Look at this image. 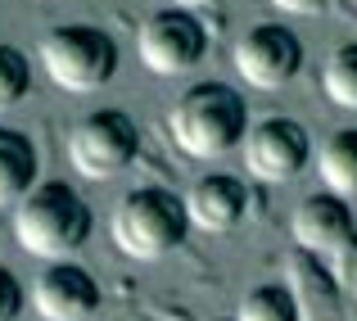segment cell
Masks as SVG:
<instances>
[{"label":"cell","instance_id":"obj_1","mask_svg":"<svg viewBox=\"0 0 357 321\" xmlns=\"http://www.w3.org/2000/svg\"><path fill=\"white\" fill-rule=\"evenodd\" d=\"M14 240L23 253L45 262H68L91 240V209L73 186L41 181L18 200L14 209Z\"/></svg>","mask_w":357,"mask_h":321},{"label":"cell","instance_id":"obj_2","mask_svg":"<svg viewBox=\"0 0 357 321\" xmlns=\"http://www.w3.org/2000/svg\"><path fill=\"white\" fill-rule=\"evenodd\" d=\"M167 131H172L176 149L190 158H222L236 149L249 131V109L236 87L222 82H195L176 96L167 109Z\"/></svg>","mask_w":357,"mask_h":321},{"label":"cell","instance_id":"obj_3","mask_svg":"<svg viewBox=\"0 0 357 321\" xmlns=\"http://www.w3.org/2000/svg\"><path fill=\"white\" fill-rule=\"evenodd\" d=\"M185 231H190L185 200H176L163 186H145V191L122 195L114 209V244L136 262L167 258L185 240Z\"/></svg>","mask_w":357,"mask_h":321},{"label":"cell","instance_id":"obj_4","mask_svg":"<svg viewBox=\"0 0 357 321\" xmlns=\"http://www.w3.org/2000/svg\"><path fill=\"white\" fill-rule=\"evenodd\" d=\"M41 68L54 87L86 96V91H100L118 73V45L114 36H105L100 27H86V23L50 27L41 36Z\"/></svg>","mask_w":357,"mask_h":321},{"label":"cell","instance_id":"obj_5","mask_svg":"<svg viewBox=\"0 0 357 321\" xmlns=\"http://www.w3.org/2000/svg\"><path fill=\"white\" fill-rule=\"evenodd\" d=\"M136 149H140V131L122 109H96L68 131V158L91 181H109V177L127 172Z\"/></svg>","mask_w":357,"mask_h":321},{"label":"cell","instance_id":"obj_6","mask_svg":"<svg viewBox=\"0 0 357 321\" xmlns=\"http://www.w3.org/2000/svg\"><path fill=\"white\" fill-rule=\"evenodd\" d=\"M136 50L140 64L158 77H181V73L199 68L204 54H208V32L195 14L185 9H158L140 23L136 32Z\"/></svg>","mask_w":357,"mask_h":321},{"label":"cell","instance_id":"obj_7","mask_svg":"<svg viewBox=\"0 0 357 321\" xmlns=\"http://www.w3.org/2000/svg\"><path fill=\"white\" fill-rule=\"evenodd\" d=\"M303 68V41L285 23H258L236 41V73L253 91H285Z\"/></svg>","mask_w":357,"mask_h":321},{"label":"cell","instance_id":"obj_8","mask_svg":"<svg viewBox=\"0 0 357 321\" xmlns=\"http://www.w3.org/2000/svg\"><path fill=\"white\" fill-rule=\"evenodd\" d=\"M240 149H244V167H249L258 181H267V186L294 181V177L307 167V158H312L307 131L298 127L294 118H280V113L253 122V127L244 131Z\"/></svg>","mask_w":357,"mask_h":321},{"label":"cell","instance_id":"obj_9","mask_svg":"<svg viewBox=\"0 0 357 321\" xmlns=\"http://www.w3.org/2000/svg\"><path fill=\"white\" fill-rule=\"evenodd\" d=\"M32 308L41 321H91L100 313V285L86 267L50 262L32 285Z\"/></svg>","mask_w":357,"mask_h":321},{"label":"cell","instance_id":"obj_10","mask_svg":"<svg viewBox=\"0 0 357 321\" xmlns=\"http://www.w3.org/2000/svg\"><path fill=\"white\" fill-rule=\"evenodd\" d=\"M181 200H185L190 226H199V231H208V235H227V231H236L244 222V213H249V186H244L240 177L213 172V177H199Z\"/></svg>","mask_w":357,"mask_h":321},{"label":"cell","instance_id":"obj_11","mask_svg":"<svg viewBox=\"0 0 357 321\" xmlns=\"http://www.w3.org/2000/svg\"><path fill=\"white\" fill-rule=\"evenodd\" d=\"M294 240L312 253H335L353 240V213L340 195H307L303 204L294 209V222H289Z\"/></svg>","mask_w":357,"mask_h":321},{"label":"cell","instance_id":"obj_12","mask_svg":"<svg viewBox=\"0 0 357 321\" xmlns=\"http://www.w3.org/2000/svg\"><path fill=\"white\" fill-rule=\"evenodd\" d=\"M36 186V149L23 131L0 127V204H18Z\"/></svg>","mask_w":357,"mask_h":321},{"label":"cell","instance_id":"obj_13","mask_svg":"<svg viewBox=\"0 0 357 321\" xmlns=\"http://www.w3.org/2000/svg\"><path fill=\"white\" fill-rule=\"evenodd\" d=\"M317 172H321V186L331 195H357V127L335 131L321 145V158H317Z\"/></svg>","mask_w":357,"mask_h":321},{"label":"cell","instance_id":"obj_14","mask_svg":"<svg viewBox=\"0 0 357 321\" xmlns=\"http://www.w3.org/2000/svg\"><path fill=\"white\" fill-rule=\"evenodd\" d=\"M236 321H298V304L285 285H253L240 299Z\"/></svg>","mask_w":357,"mask_h":321},{"label":"cell","instance_id":"obj_15","mask_svg":"<svg viewBox=\"0 0 357 321\" xmlns=\"http://www.w3.org/2000/svg\"><path fill=\"white\" fill-rule=\"evenodd\" d=\"M321 87H326V96H331L340 109H357V41L340 45V50L326 59Z\"/></svg>","mask_w":357,"mask_h":321},{"label":"cell","instance_id":"obj_16","mask_svg":"<svg viewBox=\"0 0 357 321\" xmlns=\"http://www.w3.org/2000/svg\"><path fill=\"white\" fill-rule=\"evenodd\" d=\"M27 87H32V64H27V54L14 50V45H0V113L23 105Z\"/></svg>","mask_w":357,"mask_h":321},{"label":"cell","instance_id":"obj_17","mask_svg":"<svg viewBox=\"0 0 357 321\" xmlns=\"http://www.w3.org/2000/svg\"><path fill=\"white\" fill-rule=\"evenodd\" d=\"M27 308V290L9 267H0V321H18Z\"/></svg>","mask_w":357,"mask_h":321},{"label":"cell","instance_id":"obj_18","mask_svg":"<svg viewBox=\"0 0 357 321\" xmlns=\"http://www.w3.org/2000/svg\"><path fill=\"white\" fill-rule=\"evenodd\" d=\"M271 5H276L280 14H303V18H312V14H321L331 0H271Z\"/></svg>","mask_w":357,"mask_h":321},{"label":"cell","instance_id":"obj_19","mask_svg":"<svg viewBox=\"0 0 357 321\" xmlns=\"http://www.w3.org/2000/svg\"><path fill=\"white\" fill-rule=\"evenodd\" d=\"M204 5H213V0H167V9H185V14H190V9H204Z\"/></svg>","mask_w":357,"mask_h":321},{"label":"cell","instance_id":"obj_20","mask_svg":"<svg viewBox=\"0 0 357 321\" xmlns=\"http://www.w3.org/2000/svg\"><path fill=\"white\" fill-rule=\"evenodd\" d=\"M222 321H236V317H222Z\"/></svg>","mask_w":357,"mask_h":321},{"label":"cell","instance_id":"obj_21","mask_svg":"<svg viewBox=\"0 0 357 321\" xmlns=\"http://www.w3.org/2000/svg\"><path fill=\"white\" fill-rule=\"evenodd\" d=\"M353 5H357V0H353Z\"/></svg>","mask_w":357,"mask_h":321}]
</instances>
